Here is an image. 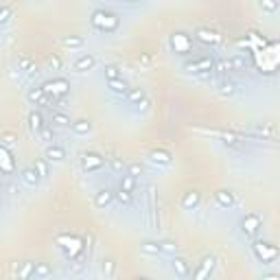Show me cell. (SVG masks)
Listing matches in <instances>:
<instances>
[{
	"instance_id": "cell-1",
	"label": "cell",
	"mask_w": 280,
	"mask_h": 280,
	"mask_svg": "<svg viewBox=\"0 0 280 280\" xmlns=\"http://www.w3.org/2000/svg\"><path fill=\"white\" fill-rule=\"evenodd\" d=\"M90 24L94 26L96 31H101V33H114V31H118V26H120V18L116 16L114 11L96 9V11H92Z\"/></svg>"
},
{
	"instance_id": "cell-2",
	"label": "cell",
	"mask_w": 280,
	"mask_h": 280,
	"mask_svg": "<svg viewBox=\"0 0 280 280\" xmlns=\"http://www.w3.org/2000/svg\"><path fill=\"white\" fill-rule=\"evenodd\" d=\"M267 46H269V50H265V48L252 50V57L256 62V68H260V72H274L278 66V53H276L278 44L276 42H269Z\"/></svg>"
},
{
	"instance_id": "cell-3",
	"label": "cell",
	"mask_w": 280,
	"mask_h": 280,
	"mask_svg": "<svg viewBox=\"0 0 280 280\" xmlns=\"http://www.w3.org/2000/svg\"><path fill=\"white\" fill-rule=\"evenodd\" d=\"M42 90H44V94L48 96V103L50 101H64L66 94L70 92V81L64 77L48 79V81L42 83Z\"/></svg>"
},
{
	"instance_id": "cell-4",
	"label": "cell",
	"mask_w": 280,
	"mask_h": 280,
	"mask_svg": "<svg viewBox=\"0 0 280 280\" xmlns=\"http://www.w3.org/2000/svg\"><path fill=\"white\" fill-rule=\"evenodd\" d=\"M55 243H57L59 250L66 254L68 260H70V258H77V256L83 252V239H81V236L68 234V232H62V234H57Z\"/></svg>"
},
{
	"instance_id": "cell-5",
	"label": "cell",
	"mask_w": 280,
	"mask_h": 280,
	"mask_svg": "<svg viewBox=\"0 0 280 280\" xmlns=\"http://www.w3.org/2000/svg\"><path fill=\"white\" fill-rule=\"evenodd\" d=\"M252 254L256 256V260L263 265H272L278 260L280 256V250L274 243H269V241H254L252 243Z\"/></svg>"
},
{
	"instance_id": "cell-6",
	"label": "cell",
	"mask_w": 280,
	"mask_h": 280,
	"mask_svg": "<svg viewBox=\"0 0 280 280\" xmlns=\"http://www.w3.org/2000/svg\"><path fill=\"white\" fill-rule=\"evenodd\" d=\"M169 46L175 55H193L195 53V44H193V37L184 31H173L169 35Z\"/></svg>"
},
{
	"instance_id": "cell-7",
	"label": "cell",
	"mask_w": 280,
	"mask_h": 280,
	"mask_svg": "<svg viewBox=\"0 0 280 280\" xmlns=\"http://www.w3.org/2000/svg\"><path fill=\"white\" fill-rule=\"evenodd\" d=\"M214 66V59L210 55H193V59L184 62V72L188 74H210Z\"/></svg>"
},
{
	"instance_id": "cell-8",
	"label": "cell",
	"mask_w": 280,
	"mask_h": 280,
	"mask_svg": "<svg viewBox=\"0 0 280 280\" xmlns=\"http://www.w3.org/2000/svg\"><path fill=\"white\" fill-rule=\"evenodd\" d=\"M239 228H241L245 239H254V236L260 232V228H263V217L256 214V212H247L245 217H241Z\"/></svg>"
},
{
	"instance_id": "cell-9",
	"label": "cell",
	"mask_w": 280,
	"mask_h": 280,
	"mask_svg": "<svg viewBox=\"0 0 280 280\" xmlns=\"http://www.w3.org/2000/svg\"><path fill=\"white\" fill-rule=\"evenodd\" d=\"M105 166V158L96 151H83L81 153V169L86 173H99Z\"/></svg>"
},
{
	"instance_id": "cell-10",
	"label": "cell",
	"mask_w": 280,
	"mask_h": 280,
	"mask_svg": "<svg viewBox=\"0 0 280 280\" xmlns=\"http://www.w3.org/2000/svg\"><path fill=\"white\" fill-rule=\"evenodd\" d=\"M214 267H217V258H214L212 254H210V256H204V258L199 260V267H197V272L193 274V278H195V280L208 278L210 274L214 272Z\"/></svg>"
},
{
	"instance_id": "cell-11",
	"label": "cell",
	"mask_w": 280,
	"mask_h": 280,
	"mask_svg": "<svg viewBox=\"0 0 280 280\" xmlns=\"http://www.w3.org/2000/svg\"><path fill=\"white\" fill-rule=\"evenodd\" d=\"M195 40L202 42V44H206V46L221 44V35H219L217 31H212V29H206V26H199V29L195 31Z\"/></svg>"
},
{
	"instance_id": "cell-12",
	"label": "cell",
	"mask_w": 280,
	"mask_h": 280,
	"mask_svg": "<svg viewBox=\"0 0 280 280\" xmlns=\"http://www.w3.org/2000/svg\"><path fill=\"white\" fill-rule=\"evenodd\" d=\"M0 173H4V175L16 173V160H13L11 151L7 147H2V144H0Z\"/></svg>"
},
{
	"instance_id": "cell-13",
	"label": "cell",
	"mask_w": 280,
	"mask_h": 280,
	"mask_svg": "<svg viewBox=\"0 0 280 280\" xmlns=\"http://www.w3.org/2000/svg\"><path fill=\"white\" fill-rule=\"evenodd\" d=\"M149 160H151L153 164H158V166H169L171 162H173V153L166 151V149H162V147H156V149L149 151Z\"/></svg>"
},
{
	"instance_id": "cell-14",
	"label": "cell",
	"mask_w": 280,
	"mask_h": 280,
	"mask_svg": "<svg viewBox=\"0 0 280 280\" xmlns=\"http://www.w3.org/2000/svg\"><path fill=\"white\" fill-rule=\"evenodd\" d=\"M26 125H29V132L33 134V136H37L40 134V129L46 125V120H44V114H42L40 110H33V112H29V116H26Z\"/></svg>"
},
{
	"instance_id": "cell-15",
	"label": "cell",
	"mask_w": 280,
	"mask_h": 280,
	"mask_svg": "<svg viewBox=\"0 0 280 280\" xmlns=\"http://www.w3.org/2000/svg\"><path fill=\"white\" fill-rule=\"evenodd\" d=\"M94 66H96V57L88 53V55H81V57L72 64V70L74 72H88V70H92Z\"/></svg>"
},
{
	"instance_id": "cell-16",
	"label": "cell",
	"mask_w": 280,
	"mask_h": 280,
	"mask_svg": "<svg viewBox=\"0 0 280 280\" xmlns=\"http://www.w3.org/2000/svg\"><path fill=\"white\" fill-rule=\"evenodd\" d=\"M44 158L48 162H62L64 158H66V149H64L62 144L50 142L48 147H46V151H44Z\"/></svg>"
},
{
	"instance_id": "cell-17",
	"label": "cell",
	"mask_w": 280,
	"mask_h": 280,
	"mask_svg": "<svg viewBox=\"0 0 280 280\" xmlns=\"http://www.w3.org/2000/svg\"><path fill=\"white\" fill-rule=\"evenodd\" d=\"M171 267H173L175 276H180V278H188L190 276V265H188V260L182 258V256H173Z\"/></svg>"
},
{
	"instance_id": "cell-18",
	"label": "cell",
	"mask_w": 280,
	"mask_h": 280,
	"mask_svg": "<svg viewBox=\"0 0 280 280\" xmlns=\"http://www.w3.org/2000/svg\"><path fill=\"white\" fill-rule=\"evenodd\" d=\"M214 202H217V206H221V208H232L236 204V197H234V193L232 190H217L214 193Z\"/></svg>"
},
{
	"instance_id": "cell-19",
	"label": "cell",
	"mask_w": 280,
	"mask_h": 280,
	"mask_svg": "<svg viewBox=\"0 0 280 280\" xmlns=\"http://www.w3.org/2000/svg\"><path fill=\"white\" fill-rule=\"evenodd\" d=\"M114 197H116V193L112 188H101L99 193L94 195V206L96 208H107L112 202H114Z\"/></svg>"
},
{
	"instance_id": "cell-20",
	"label": "cell",
	"mask_w": 280,
	"mask_h": 280,
	"mask_svg": "<svg viewBox=\"0 0 280 280\" xmlns=\"http://www.w3.org/2000/svg\"><path fill=\"white\" fill-rule=\"evenodd\" d=\"M182 208L184 210H195L202 204V195H199V190H188V193H184V197H182Z\"/></svg>"
},
{
	"instance_id": "cell-21",
	"label": "cell",
	"mask_w": 280,
	"mask_h": 280,
	"mask_svg": "<svg viewBox=\"0 0 280 280\" xmlns=\"http://www.w3.org/2000/svg\"><path fill=\"white\" fill-rule=\"evenodd\" d=\"M20 180L24 182L26 186H31V188H35V186L40 184V180H42V177H40V173H37V171L33 169V166H26V169H22V171H20Z\"/></svg>"
},
{
	"instance_id": "cell-22",
	"label": "cell",
	"mask_w": 280,
	"mask_h": 280,
	"mask_svg": "<svg viewBox=\"0 0 280 280\" xmlns=\"http://www.w3.org/2000/svg\"><path fill=\"white\" fill-rule=\"evenodd\" d=\"M217 92L221 96H234V92H236V83L232 81V79H228V77H221L217 81Z\"/></svg>"
},
{
	"instance_id": "cell-23",
	"label": "cell",
	"mask_w": 280,
	"mask_h": 280,
	"mask_svg": "<svg viewBox=\"0 0 280 280\" xmlns=\"http://www.w3.org/2000/svg\"><path fill=\"white\" fill-rule=\"evenodd\" d=\"M26 99H29V103H33V105H46V103H48V96L44 94L42 86L31 88V90L26 92Z\"/></svg>"
},
{
	"instance_id": "cell-24",
	"label": "cell",
	"mask_w": 280,
	"mask_h": 280,
	"mask_svg": "<svg viewBox=\"0 0 280 280\" xmlns=\"http://www.w3.org/2000/svg\"><path fill=\"white\" fill-rule=\"evenodd\" d=\"M70 129H72L77 136H88V134L92 132V123L88 118H79V120H74V123H70Z\"/></svg>"
},
{
	"instance_id": "cell-25",
	"label": "cell",
	"mask_w": 280,
	"mask_h": 280,
	"mask_svg": "<svg viewBox=\"0 0 280 280\" xmlns=\"http://www.w3.org/2000/svg\"><path fill=\"white\" fill-rule=\"evenodd\" d=\"M107 88H110V92H114V94H120V96H125L127 94V90H129V86H127V81L125 79H110L107 81Z\"/></svg>"
},
{
	"instance_id": "cell-26",
	"label": "cell",
	"mask_w": 280,
	"mask_h": 280,
	"mask_svg": "<svg viewBox=\"0 0 280 280\" xmlns=\"http://www.w3.org/2000/svg\"><path fill=\"white\" fill-rule=\"evenodd\" d=\"M140 252H142V254H149V256L162 254L160 243H158V241H142V243H140Z\"/></svg>"
},
{
	"instance_id": "cell-27",
	"label": "cell",
	"mask_w": 280,
	"mask_h": 280,
	"mask_svg": "<svg viewBox=\"0 0 280 280\" xmlns=\"http://www.w3.org/2000/svg\"><path fill=\"white\" fill-rule=\"evenodd\" d=\"M18 70H24V72L33 74V72H37V66H35V62L31 57L22 55V57H18Z\"/></svg>"
},
{
	"instance_id": "cell-28",
	"label": "cell",
	"mask_w": 280,
	"mask_h": 280,
	"mask_svg": "<svg viewBox=\"0 0 280 280\" xmlns=\"http://www.w3.org/2000/svg\"><path fill=\"white\" fill-rule=\"evenodd\" d=\"M125 99H127V103L136 105V103H140V101L144 99V90H142V88H129L127 94H125Z\"/></svg>"
},
{
	"instance_id": "cell-29",
	"label": "cell",
	"mask_w": 280,
	"mask_h": 280,
	"mask_svg": "<svg viewBox=\"0 0 280 280\" xmlns=\"http://www.w3.org/2000/svg\"><path fill=\"white\" fill-rule=\"evenodd\" d=\"M50 123H53L55 127H68L72 120H70L64 112H53V114H50Z\"/></svg>"
},
{
	"instance_id": "cell-30",
	"label": "cell",
	"mask_w": 280,
	"mask_h": 280,
	"mask_svg": "<svg viewBox=\"0 0 280 280\" xmlns=\"http://www.w3.org/2000/svg\"><path fill=\"white\" fill-rule=\"evenodd\" d=\"M33 269H35V263L26 260V263H22L20 267H16V274H18V278H31L33 276Z\"/></svg>"
},
{
	"instance_id": "cell-31",
	"label": "cell",
	"mask_w": 280,
	"mask_h": 280,
	"mask_svg": "<svg viewBox=\"0 0 280 280\" xmlns=\"http://www.w3.org/2000/svg\"><path fill=\"white\" fill-rule=\"evenodd\" d=\"M230 66L234 72H243V70L247 68V59L243 57V55H232L230 57Z\"/></svg>"
},
{
	"instance_id": "cell-32",
	"label": "cell",
	"mask_w": 280,
	"mask_h": 280,
	"mask_svg": "<svg viewBox=\"0 0 280 280\" xmlns=\"http://www.w3.org/2000/svg\"><path fill=\"white\" fill-rule=\"evenodd\" d=\"M101 272H103L105 278H114L116 274V263L112 258H103V265H101Z\"/></svg>"
},
{
	"instance_id": "cell-33",
	"label": "cell",
	"mask_w": 280,
	"mask_h": 280,
	"mask_svg": "<svg viewBox=\"0 0 280 280\" xmlns=\"http://www.w3.org/2000/svg\"><path fill=\"white\" fill-rule=\"evenodd\" d=\"M134 188H136V177L134 175H123V180H120V190H127V193H134Z\"/></svg>"
},
{
	"instance_id": "cell-34",
	"label": "cell",
	"mask_w": 280,
	"mask_h": 280,
	"mask_svg": "<svg viewBox=\"0 0 280 280\" xmlns=\"http://www.w3.org/2000/svg\"><path fill=\"white\" fill-rule=\"evenodd\" d=\"M258 7L263 9L265 13H276L278 7H280V2H278V0H258Z\"/></svg>"
},
{
	"instance_id": "cell-35",
	"label": "cell",
	"mask_w": 280,
	"mask_h": 280,
	"mask_svg": "<svg viewBox=\"0 0 280 280\" xmlns=\"http://www.w3.org/2000/svg\"><path fill=\"white\" fill-rule=\"evenodd\" d=\"M37 136H40L42 140H44V142H53L55 140V129H53V125H44V127L40 129V134H37Z\"/></svg>"
},
{
	"instance_id": "cell-36",
	"label": "cell",
	"mask_w": 280,
	"mask_h": 280,
	"mask_svg": "<svg viewBox=\"0 0 280 280\" xmlns=\"http://www.w3.org/2000/svg\"><path fill=\"white\" fill-rule=\"evenodd\" d=\"M50 274H53V269H50L46 263H35V269H33L35 278H46V276H50Z\"/></svg>"
},
{
	"instance_id": "cell-37",
	"label": "cell",
	"mask_w": 280,
	"mask_h": 280,
	"mask_svg": "<svg viewBox=\"0 0 280 280\" xmlns=\"http://www.w3.org/2000/svg\"><path fill=\"white\" fill-rule=\"evenodd\" d=\"M103 74H105L107 81H110V79H118V77H120V68L116 66V64H105Z\"/></svg>"
},
{
	"instance_id": "cell-38",
	"label": "cell",
	"mask_w": 280,
	"mask_h": 280,
	"mask_svg": "<svg viewBox=\"0 0 280 280\" xmlns=\"http://www.w3.org/2000/svg\"><path fill=\"white\" fill-rule=\"evenodd\" d=\"M64 46H68V48H81V46H83V37L66 35V37H64Z\"/></svg>"
},
{
	"instance_id": "cell-39",
	"label": "cell",
	"mask_w": 280,
	"mask_h": 280,
	"mask_svg": "<svg viewBox=\"0 0 280 280\" xmlns=\"http://www.w3.org/2000/svg\"><path fill=\"white\" fill-rule=\"evenodd\" d=\"M16 134L13 132H4L2 136H0V144H2V147H7V149H11L13 144H16Z\"/></svg>"
},
{
	"instance_id": "cell-40",
	"label": "cell",
	"mask_w": 280,
	"mask_h": 280,
	"mask_svg": "<svg viewBox=\"0 0 280 280\" xmlns=\"http://www.w3.org/2000/svg\"><path fill=\"white\" fill-rule=\"evenodd\" d=\"M116 199H118V204H123V206H132L134 193H127V190H118V193H116Z\"/></svg>"
},
{
	"instance_id": "cell-41",
	"label": "cell",
	"mask_w": 280,
	"mask_h": 280,
	"mask_svg": "<svg viewBox=\"0 0 280 280\" xmlns=\"http://www.w3.org/2000/svg\"><path fill=\"white\" fill-rule=\"evenodd\" d=\"M33 169L40 173V177H48V160H35Z\"/></svg>"
},
{
	"instance_id": "cell-42",
	"label": "cell",
	"mask_w": 280,
	"mask_h": 280,
	"mask_svg": "<svg viewBox=\"0 0 280 280\" xmlns=\"http://www.w3.org/2000/svg\"><path fill=\"white\" fill-rule=\"evenodd\" d=\"M142 171H144V166L140 164V162H132V164L127 166V173H129V175H134V177L142 175Z\"/></svg>"
},
{
	"instance_id": "cell-43",
	"label": "cell",
	"mask_w": 280,
	"mask_h": 280,
	"mask_svg": "<svg viewBox=\"0 0 280 280\" xmlns=\"http://www.w3.org/2000/svg\"><path fill=\"white\" fill-rule=\"evenodd\" d=\"M158 243H160L162 252H169V254H175L177 252V243H173V241H158Z\"/></svg>"
},
{
	"instance_id": "cell-44",
	"label": "cell",
	"mask_w": 280,
	"mask_h": 280,
	"mask_svg": "<svg viewBox=\"0 0 280 280\" xmlns=\"http://www.w3.org/2000/svg\"><path fill=\"white\" fill-rule=\"evenodd\" d=\"M9 18H11V7H0V24H7L9 22Z\"/></svg>"
},
{
	"instance_id": "cell-45",
	"label": "cell",
	"mask_w": 280,
	"mask_h": 280,
	"mask_svg": "<svg viewBox=\"0 0 280 280\" xmlns=\"http://www.w3.org/2000/svg\"><path fill=\"white\" fill-rule=\"evenodd\" d=\"M48 68L50 70H62V57H57V55H53V57H48Z\"/></svg>"
},
{
	"instance_id": "cell-46",
	"label": "cell",
	"mask_w": 280,
	"mask_h": 280,
	"mask_svg": "<svg viewBox=\"0 0 280 280\" xmlns=\"http://www.w3.org/2000/svg\"><path fill=\"white\" fill-rule=\"evenodd\" d=\"M110 166H112V171H116V173H120V171L125 169V164L118 160V158H112V160H110Z\"/></svg>"
},
{
	"instance_id": "cell-47",
	"label": "cell",
	"mask_w": 280,
	"mask_h": 280,
	"mask_svg": "<svg viewBox=\"0 0 280 280\" xmlns=\"http://www.w3.org/2000/svg\"><path fill=\"white\" fill-rule=\"evenodd\" d=\"M136 105H138V112H147V110H149V105H151V103H149V99L144 96V99L140 101V103H136Z\"/></svg>"
},
{
	"instance_id": "cell-48",
	"label": "cell",
	"mask_w": 280,
	"mask_h": 280,
	"mask_svg": "<svg viewBox=\"0 0 280 280\" xmlns=\"http://www.w3.org/2000/svg\"><path fill=\"white\" fill-rule=\"evenodd\" d=\"M263 278H265V280H280V276H278V274H265Z\"/></svg>"
},
{
	"instance_id": "cell-49",
	"label": "cell",
	"mask_w": 280,
	"mask_h": 280,
	"mask_svg": "<svg viewBox=\"0 0 280 280\" xmlns=\"http://www.w3.org/2000/svg\"><path fill=\"white\" fill-rule=\"evenodd\" d=\"M125 2H134V0H125Z\"/></svg>"
},
{
	"instance_id": "cell-50",
	"label": "cell",
	"mask_w": 280,
	"mask_h": 280,
	"mask_svg": "<svg viewBox=\"0 0 280 280\" xmlns=\"http://www.w3.org/2000/svg\"><path fill=\"white\" fill-rule=\"evenodd\" d=\"M37 2H40V0H37Z\"/></svg>"
}]
</instances>
